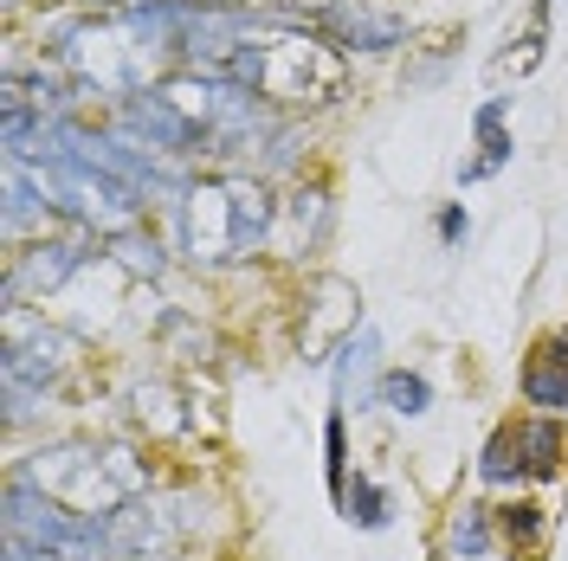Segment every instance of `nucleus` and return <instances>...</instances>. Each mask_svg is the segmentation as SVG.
<instances>
[{"mask_svg":"<svg viewBox=\"0 0 568 561\" xmlns=\"http://www.w3.org/2000/svg\"><path fill=\"white\" fill-rule=\"evenodd\" d=\"M7 542L33 549L52 561H98L110 555V529L104 517H78L59 497H45L33 478H13L7 484Z\"/></svg>","mask_w":568,"mask_h":561,"instance_id":"f257e3e1","label":"nucleus"},{"mask_svg":"<svg viewBox=\"0 0 568 561\" xmlns=\"http://www.w3.org/2000/svg\"><path fill=\"white\" fill-rule=\"evenodd\" d=\"M323 471H329V491H336V503H343V491H349V426H343V407L323 420Z\"/></svg>","mask_w":568,"mask_h":561,"instance_id":"0eeeda50","label":"nucleus"},{"mask_svg":"<svg viewBox=\"0 0 568 561\" xmlns=\"http://www.w3.org/2000/svg\"><path fill=\"white\" fill-rule=\"evenodd\" d=\"M465 226H471V220H465V207H439V239H446V246H459Z\"/></svg>","mask_w":568,"mask_h":561,"instance_id":"9d476101","label":"nucleus"},{"mask_svg":"<svg viewBox=\"0 0 568 561\" xmlns=\"http://www.w3.org/2000/svg\"><path fill=\"white\" fill-rule=\"evenodd\" d=\"M497 536H504V549L517 561H542V536H549V510L530 503V497H517V503H504L497 510Z\"/></svg>","mask_w":568,"mask_h":561,"instance_id":"20e7f679","label":"nucleus"},{"mask_svg":"<svg viewBox=\"0 0 568 561\" xmlns=\"http://www.w3.org/2000/svg\"><path fill=\"white\" fill-rule=\"evenodd\" d=\"M453 549L459 555H485L491 549V517L471 503V510H459V523H453Z\"/></svg>","mask_w":568,"mask_h":561,"instance_id":"1a4fd4ad","label":"nucleus"},{"mask_svg":"<svg viewBox=\"0 0 568 561\" xmlns=\"http://www.w3.org/2000/svg\"><path fill=\"white\" fill-rule=\"evenodd\" d=\"M517 387H524V400L536 414H568V336L562 329H549V336L530 343L524 368H517Z\"/></svg>","mask_w":568,"mask_h":561,"instance_id":"7ed1b4c3","label":"nucleus"},{"mask_svg":"<svg viewBox=\"0 0 568 561\" xmlns=\"http://www.w3.org/2000/svg\"><path fill=\"white\" fill-rule=\"evenodd\" d=\"M556 471H562V420H556V414L504 420L491 439H485V458H478V478H485V484H510V478L549 484Z\"/></svg>","mask_w":568,"mask_h":561,"instance_id":"f03ea898","label":"nucleus"},{"mask_svg":"<svg viewBox=\"0 0 568 561\" xmlns=\"http://www.w3.org/2000/svg\"><path fill=\"white\" fill-rule=\"evenodd\" d=\"M478 142H485V155H478V162H465L459 181H485V175H497V169L510 162V136H504V98H491V104L478 110Z\"/></svg>","mask_w":568,"mask_h":561,"instance_id":"39448f33","label":"nucleus"},{"mask_svg":"<svg viewBox=\"0 0 568 561\" xmlns=\"http://www.w3.org/2000/svg\"><path fill=\"white\" fill-rule=\"evenodd\" d=\"M7 561H52V555H33V549H20V542H7Z\"/></svg>","mask_w":568,"mask_h":561,"instance_id":"9b49d317","label":"nucleus"},{"mask_svg":"<svg viewBox=\"0 0 568 561\" xmlns=\"http://www.w3.org/2000/svg\"><path fill=\"white\" fill-rule=\"evenodd\" d=\"M343 517L362 523V529H388V491L368 484V478H355L349 491H343Z\"/></svg>","mask_w":568,"mask_h":561,"instance_id":"6e6552de","label":"nucleus"},{"mask_svg":"<svg viewBox=\"0 0 568 561\" xmlns=\"http://www.w3.org/2000/svg\"><path fill=\"white\" fill-rule=\"evenodd\" d=\"M375 394L388 400V414H400V420H420L426 407H433V387H426V375H414V368H388Z\"/></svg>","mask_w":568,"mask_h":561,"instance_id":"423d86ee","label":"nucleus"}]
</instances>
